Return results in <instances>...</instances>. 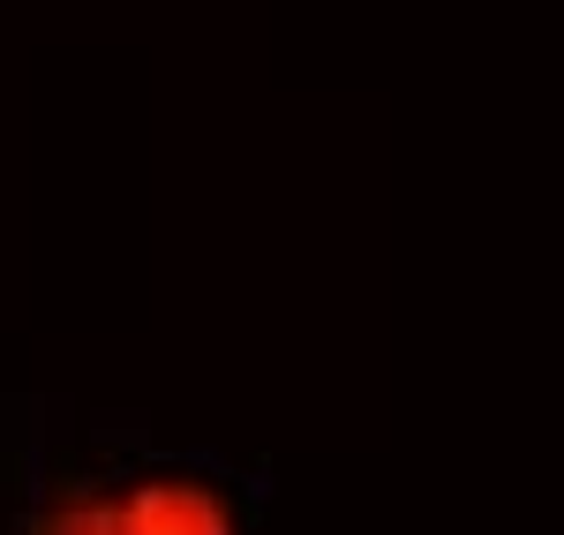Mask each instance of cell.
Here are the masks:
<instances>
[{"label": "cell", "instance_id": "1", "mask_svg": "<svg viewBox=\"0 0 564 535\" xmlns=\"http://www.w3.org/2000/svg\"><path fill=\"white\" fill-rule=\"evenodd\" d=\"M241 505L226 483L188 468H129V475H84L31 505V535H234Z\"/></svg>", "mask_w": 564, "mask_h": 535}]
</instances>
